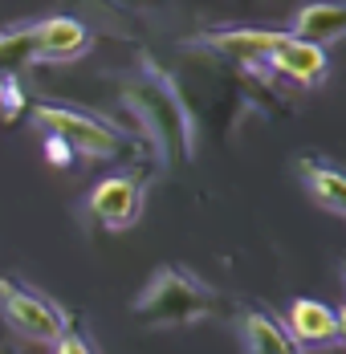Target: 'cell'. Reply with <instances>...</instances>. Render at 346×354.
I'll list each match as a JSON object with an SVG mask.
<instances>
[{"label":"cell","instance_id":"1","mask_svg":"<svg viewBox=\"0 0 346 354\" xmlns=\"http://www.w3.org/2000/svg\"><path fill=\"white\" fill-rule=\"evenodd\" d=\"M122 98L138 114V122L147 131V142H151V151L159 155L163 167L192 163V155H196V127H192L188 102H183L179 86L172 82V73L159 70L155 62H143L127 77Z\"/></svg>","mask_w":346,"mask_h":354},{"label":"cell","instance_id":"2","mask_svg":"<svg viewBox=\"0 0 346 354\" xmlns=\"http://www.w3.org/2000/svg\"><path fill=\"white\" fill-rule=\"evenodd\" d=\"M131 310L151 330H172L212 318L220 310V293L183 265H159L151 281L143 285V293L131 301Z\"/></svg>","mask_w":346,"mask_h":354},{"label":"cell","instance_id":"3","mask_svg":"<svg viewBox=\"0 0 346 354\" xmlns=\"http://www.w3.org/2000/svg\"><path fill=\"white\" fill-rule=\"evenodd\" d=\"M33 122L45 135H57L78 159H102V163H110V159H131L138 151L135 139H131L122 127H114L110 118L90 114V110H78V106L37 102Z\"/></svg>","mask_w":346,"mask_h":354},{"label":"cell","instance_id":"4","mask_svg":"<svg viewBox=\"0 0 346 354\" xmlns=\"http://www.w3.org/2000/svg\"><path fill=\"white\" fill-rule=\"evenodd\" d=\"M0 318L4 326L37 346H53L69 326V314L45 293H37L33 285L17 281V277H0Z\"/></svg>","mask_w":346,"mask_h":354},{"label":"cell","instance_id":"5","mask_svg":"<svg viewBox=\"0 0 346 354\" xmlns=\"http://www.w3.org/2000/svg\"><path fill=\"white\" fill-rule=\"evenodd\" d=\"M143 204H147V179L138 171H122V176H106L90 192L86 216L106 232H127L131 224H138Z\"/></svg>","mask_w":346,"mask_h":354},{"label":"cell","instance_id":"6","mask_svg":"<svg viewBox=\"0 0 346 354\" xmlns=\"http://www.w3.org/2000/svg\"><path fill=\"white\" fill-rule=\"evenodd\" d=\"M265 70L281 77V82H293L302 90H313L330 77V57L322 45H310V41H298V37H281L277 49L265 57Z\"/></svg>","mask_w":346,"mask_h":354},{"label":"cell","instance_id":"7","mask_svg":"<svg viewBox=\"0 0 346 354\" xmlns=\"http://www.w3.org/2000/svg\"><path fill=\"white\" fill-rule=\"evenodd\" d=\"M37 62H78L82 53H90L94 37L78 17H41L29 25Z\"/></svg>","mask_w":346,"mask_h":354},{"label":"cell","instance_id":"8","mask_svg":"<svg viewBox=\"0 0 346 354\" xmlns=\"http://www.w3.org/2000/svg\"><path fill=\"white\" fill-rule=\"evenodd\" d=\"M293 346H306V351H330V346H343L346 330L338 310H330L326 301H313V297H298L289 306V330Z\"/></svg>","mask_w":346,"mask_h":354},{"label":"cell","instance_id":"9","mask_svg":"<svg viewBox=\"0 0 346 354\" xmlns=\"http://www.w3.org/2000/svg\"><path fill=\"white\" fill-rule=\"evenodd\" d=\"M285 33H273V29H220V33H204L200 45L228 57L233 66H244V70H265V57L277 49V41Z\"/></svg>","mask_w":346,"mask_h":354},{"label":"cell","instance_id":"10","mask_svg":"<svg viewBox=\"0 0 346 354\" xmlns=\"http://www.w3.org/2000/svg\"><path fill=\"white\" fill-rule=\"evenodd\" d=\"M346 29V8L338 0H310L289 17V37L310 41V45H334Z\"/></svg>","mask_w":346,"mask_h":354},{"label":"cell","instance_id":"11","mask_svg":"<svg viewBox=\"0 0 346 354\" xmlns=\"http://www.w3.org/2000/svg\"><path fill=\"white\" fill-rule=\"evenodd\" d=\"M298 176L306 183L310 200L330 216H346V179L338 167L322 163V159H298Z\"/></svg>","mask_w":346,"mask_h":354},{"label":"cell","instance_id":"12","mask_svg":"<svg viewBox=\"0 0 346 354\" xmlns=\"http://www.w3.org/2000/svg\"><path fill=\"white\" fill-rule=\"evenodd\" d=\"M21 110H25V86H21V73H4V77H0V118L12 122V118H21Z\"/></svg>","mask_w":346,"mask_h":354},{"label":"cell","instance_id":"13","mask_svg":"<svg viewBox=\"0 0 346 354\" xmlns=\"http://www.w3.org/2000/svg\"><path fill=\"white\" fill-rule=\"evenodd\" d=\"M53 354H102V351L94 346V338H90V334H82V330H73V326H69L66 334L53 342Z\"/></svg>","mask_w":346,"mask_h":354},{"label":"cell","instance_id":"14","mask_svg":"<svg viewBox=\"0 0 346 354\" xmlns=\"http://www.w3.org/2000/svg\"><path fill=\"white\" fill-rule=\"evenodd\" d=\"M45 159H49L53 167H69L78 155H73V151H69L66 142L57 139V135H45Z\"/></svg>","mask_w":346,"mask_h":354}]
</instances>
